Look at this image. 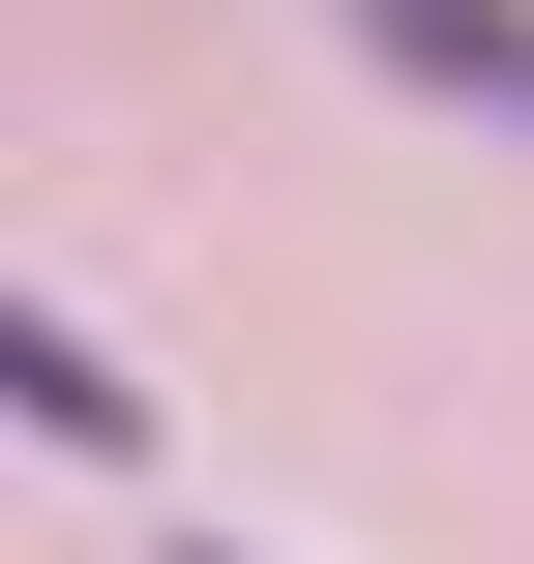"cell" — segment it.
<instances>
[{
  "label": "cell",
  "mask_w": 534,
  "mask_h": 564,
  "mask_svg": "<svg viewBox=\"0 0 534 564\" xmlns=\"http://www.w3.org/2000/svg\"><path fill=\"white\" fill-rule=\"evenodd\" d=\"M0 387H30V446H89V476L149 446V387H119V327H89V297H30V327H0Z\"/></svg>",
  "instance_id": "cell-2"
},
{
  "label": "cell",
  "mask_w": 534,
  "mask_h": 564,
  "mask_svg": "<svg viewBox=\"0 0 534 564\" xmlns=\"http://www.w3.org/2000/svg\"><path fill=\"white\" fill-rule=\"evenodd\" d=\"M327 30H357L416 119H505V149H534V0H327Z\"/></svg>",
  "instance_id": "cell-1"
}]
</instances>
